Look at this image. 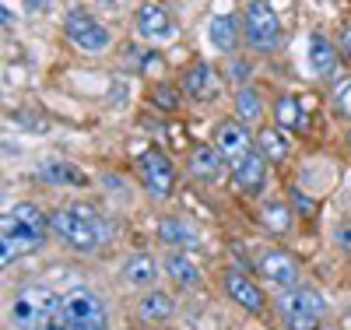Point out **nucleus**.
<instances>
[{
  "label": "nucleus",
  "mask_w": 351,
  "mask_h": 330,
  "mask_svg": "<svg viewBox=\"0 0 351 330\" xmlns=\"http://www.w3.org/2000/svg\"><path fill=\"white\" fill-rule=\"evenodd\" d=\"M11 323L14 330H67L64 295L46 285H25L11 298Z\"/></svg>",
  "instance_id": "nucleus-1"
},
{
  "label": "nucleus",
  "mask_w": 351,
  "mask_h": 330,
  "mask_svg": "<svg viewBox=\"0 0 351 330\" xmlns=\"http://www.w3.org/2000/svg\"><path fill=\"white\" fill-rule=\"evenodd\" d=\"M137 313L144 316V320H169L172 313H176V298L169 295V292H148L137 303Z\"/></svg>",
  "instance_id": "nucleus-19"
},
{
  "label": "nucleus",
  "mask_w": 351,
  "mask_h": 330,
  "mask_svg": "<svg viewBox=\"0 0 351 330\" xmlns=\"http://www.w3.org/2000/svg\"><path fill=\"white\" fill-rule=\"evenodd\" d=\"M49 228L77 253H92L106 243V222L92 204H67L49 215Z\"/></svg>",
  "instance_id": "nucleus-3"
},
{
  "label": "nucleus",
  "mask_w": 351,
  "mask_h": 330,
  "mask_svg": "<svg viewBox=\"0 0 351 330\" xmlns=\"http://www.w3.org/2000/svg\"><path fill=\"white\" fill-rule=\"evenodd\" d=\"M183 92L190 95V99H211L215 92H218V84H215V71H211V64H204V60H193V64L183 71Z\"/></svg>",
  "instance_id": "nucleus-14"
},
{
  "label": "nucleus",
  "mask_w": 351,
  "mask_h": 330,
  "mask_svg": "<svg viewBox=\"0 0 351 330\" xmlns=\"http://www.w3.org/2000/svg\"><path fill=\"white\" fill-rule=\"evenodd\" d=\"M152 102H155L162 113H172L176 106H180V95H176L172 84H155V88H152Z\"/></svg>",
  "instance_id": "nucleus-27"
},
{
  "label": "nucleus",
  "mask_w": 351,
  "mask_h": 330,
  "mask_svg": "<svg viewBox=\"0 0 351 330\" xmlns=\"http://www.w3.org/2000/svg\"><path fill=\"white\" fill-rule=\"evenodd\" d=\"M162 267H165V274L172 281H180V285H197V278H200L197 260L190 253H183V250H169L165 260H162Z\"/></svg>",
  "instance_id": "nucleus-15"
},
{
  "label": "nucleus",
  "mask_w": 351,
  "mask_h": 330,
  "mask_svg": "<svg viewBox=\"0 0 351 330\" xmlns=\"http://www.w3.org/2000/svg\"><path fill=\"white\" fill-rule=\"evenodd\" d=\"M39 176L46 179V183H84V176L71 162H60V158H46L39 165Z\"/></svg>",
  "instance_id": "nucleus-21"
},
{
  "label": "nucleus",
  "mask_w": 351,
  "mask_h": 330,
  "mask_svg": "<svg viewBox=\"0 0 351 330\" xmlns=\"http://www.w3.org/2000/svg\"><path fill=\"white\" fill-rule=\"evenodd\" d=\"M334 243H337L344 253H351V222H344V225L334 228Z\"/></svg>",
  "instance_id": "nucleus-29"
},
{
  "label": "nucleus",
  "mask_w": 351,
  "mask_h": 330,
  "mask_svg": "<svg viewBox=\"0 0 351 330\" xmlns=\"http://www.w3.org/2000/svg\"><path fill=\"white\" fill-rule=\"evenodd\" d=\"M215 144H218V152L232 162H239L246 152H253L250 134L243 130V123H232V119H221V123L215 127Z\"/></svg>",
  "instance_id": "nucleus-13"
},
{
  "label": "nucleus",
  "mask_w": 351,
  "mask_h": 330,
  "mask_svg": "<svg viewBox=\"0 0 351 330\" xmlns=\"http://www.w3.org/2000/svg\"><path fill=\"white\" fill-rule=\"evenodd\" d=\"M260 225L267 228V232H274V235H285L288 228H291V211L285 204H263L260 207Z\"/></svg>",
  "instance_id": "nucleus-22"
},
{
  "label": "nucleus",
  "mask_w": 351,
  "mask_h": 330,
  "mask_svg": "<svg viewBox=\"0 0 351 330\" xmlns=\"http://www.w3.org/2000/svg\"><path fill=\"white\" fill-rule=\"evenodd\" d=\"M243 36H246V46H250V49H260V53H267V49L278 46L281 25H278V14L271 11L267 0H250V4H246Z\"/></svg>",
  "instance_id": "nucleus-5"
},
{
  "label": "nucleus",
  "mask_w": 351,
  "mask_h": 330,
  "mask_svg": "<svg viewBox=\"0 0 351 330\" xmlns=\"http://www.w3.org/2000/svg\"><path fill=\"white\" fill-rule=\"evenodd\" d=\"M327 313V303L316 288H288L278 295V316L285 330H316Z\"/></svg>",
  "instance_id": "nucleus-4"
},
{
  "label": "nucleus",
  "mask_w": 351,
  "mask_h": 330,
  "mask_svg": "<svg viewBox=\"0 0 351 330\" xmlns=\"http://www.w3.org/2000/svg\"><path fill=\"white\" fill-rule=\"evenodd\" d=\"M232 179L239 183V190L260 193L263 190V179H267V155H263L260 148L246 152L239 162H232Z\"/></svg>",
  "instance_id": "nucleus-10"
},
{
  "label": "nucleus",
  "mask_w": 351,
  "mask_h": 330,
  "mask_svg": "<svg viewBox=\"0 0 351 330\" xmlns=\"http://www.w3.org/2000/svg\"><path fill=\"white\" fill-rule=\"evenodd\" d=\"M190 172L193 179H204V183H215V179L221 176V152H215V148H197V152L190 155Z\"/></svg>",
  "instance_id": "nucleus-16"
},
{
  "label": "nucleus",
  "mask_w": 351,
  "mask_h": 330,
  "mask_svg": "<svg viewBox=\"0 0 351 330\" xmlns=\"http://www.w3.org/2000/svg\"><path fill=\"white\" fill-rule=\"evenodd\" d=\"M260 152L267 155V162H281L288 155V137L281 130H260Z\"/></svg>",
  "instance_id": "nucleus-26"
},
{
  "label": "nucleus",
  "mask_w": 351,
  "mask_h": 330,
  "mask_svg": "<svg viewBox=\"0 0 351 330\" xmlns=\"http://www.w3.org/2000/svg\"><path fill=\"white\" fill-rule=\"evenodd\" d=\"M123 278H127V285H152L158 278V263L148 253H134L123 263Z\"/></svg>",
  "instance_id": "nucleus-18"
},
{
  "label": "nucleus",
  "mask_w": 351,
  "mask_h": 330,
  "mask_svg": "<svg viewBox=\"0 0 351 330\" xmlns=\"http://www.w3.org/2000/svg\"><path fill=\"white\" fill-rule=\"evenodd\" d=\"M348 144H351V134H348Z\"/></svg>",
  "instance_id": "nucleus-32"
},
{
  "label": "nucleus",
  "mask_w": 351,
  "mask_h": 330,
  "mask_svg": "<svg viewBox=\"0 0 351 330\" xmlns=\"http://www.w3.org/2000/svg\"><path fill=\"white\" fill-rule=\"evenodd\" d=\"M256 271L267 278L271 285L288 288V285H295V278H299V263H295V257H288L285 250H267V253L256 257Z\"/></svg>",
  "instance_id": "nucleus-9"
},
{
  "label": "nucleus",
  "mask_w": 351,
  "mask_h": 330,
  "mask_svg": "<svg viewBox=\"0 0 351 330\" xmlns=\"http://www.w3.org/2000/svg\"><path fill=\"white\" fill-rule=\"evenodd\" d=\"M211 43L221 49V53H232L239 43V18L236 14H218L211 21Z\"/></svg>",
  "instance_id": "nucleus-17"
},
{
  "label": "nucleus",
  "mask_w": 351,
  "mask_h": 330,
  "mask_svg": "<svg viewBox=\"0 0 351 330\" xmlns=\"http://www.w3.org/2000/svg\"><path fill=\"white\" fill-rule=\"evenodd\" d=\"M158 239L165 246H186V243H193V232L186 228L183 218H162L158 222Z\"/></svg>",
  "instance_id": "nucleus-24"
},
{
  "label": "nucleus",
  "mask_w": 351,
  "mask_h": 330,
  "mask_svg": "<svg viewBox=\"0 0 351 330\" xmlns=\"http://www.w3.org/2000/svg\"><path fill=\"white\" fill-rule=\"evenodd\" d=\"M67 306V330H109L106 306L92 288H71L64 295Z\"/></svg>",
  "instance_id": "nucleus-6"
},
{
  "label": "nucleus",
  "mask_w": 351,
  "mask_h": 330,
  "mask_svg": "<svg viewBox=\"0 0 351 330\" xmlns=\"http://www.w3.org/2000/svg\"><path fill=\"white\" fill-rule=\"evenodd\" d=\"M260 92L256 88H239L236 92V116L243 119V123H253V119H260Z\"/></svg>",
  "instance_id": "nucleus-25"
},
{
  "label": "nucleus",
  "mask_w": 351,
  "mask_h": 330,
  "mask_svg": "<svg viewBox=\"0 0 351 330\" xmlns=\"http://www.w3.org/2000/svg\"><path fill=\"white\" fill-rule=\"evenodd\" d=\"M341 49H344V53L351 56V25L344 28V36H341Z\"/></svg>",
  "instance_id": "nucleus-30"
},
{
  "label": "nucleus",
  "mask_w": 351,
  "mask_h": 330,
  "mask_svg": "<svg viewBox=\"0 0 351 330\" xmlns=\"http://www.w3.org/2000/svg\"><path fill=\"white\" fill-rule=\"evenodd\" d=\"M137 169H141V179H144V187L152 190V197L165 200L172 193V183H176V169L169 162L165 152H158V148H148V152H141L137 158Z\"/></svg>",
  "instance_id": "nucleus-8"
},
{
  "label": "nucleus",
  "mask_w": 351,
  "mask_h": 330,
  "mask_svg": "<svg viewBox=\"0 0 351 330\" xmlns=\"http://www.w3.org/2000/svg\"><path fill=\"white\" fill-rule=\"evenodd\" d=\"M25 4H28V8H32V11H43V8L49 4V0H25Z\"/></svg>",
  "instance_id": "nucleus-31"
},
{
  "label": "nucleus",
  "mask_w": 351,
  "mask_h": 330,
  "mask_svg": "<svg viewBox=\"0 0 351 330\" xmlns=\"http://www.w3.org/2000/svg\"><path fill=\"white\" fill-rule=\"evenodd\" d=\"M334 106H337V113H341V116H348V119H351V81H348V84H341L337 92H334Z\"/></svg>",
  "instance_id": "nucleus-28"
},
{
  "label": "nucleus",
  "mask_w": 351,
  "mask_h": 330,
  "mask_svg": "<svg viewBox=\"0 0 351 330\" xmlns=\"http://www.w3.org/2000/svg\"><path fill=\"white\" fill-rule=\"evenodd\" d=\"M221 285H225V292H228L232 303H239L246 313H260V309H263V292H260L243 271H225Z\"/></svg>",
  "instance_id": "nucleus-12"
},
{
  "label": "nucleus",
  "mask_w": 351,
  "mask_h": 330,
  "mask_svg": "<svg viewBox=\"0 0 351 330\" xmlns=\"http://www.w3.org/2000/svg\"><path fill=\"white\" fill-rule=\"evenodd\" d=\"M274 119H278V127L281 130H299L302 127V106L291 99V95H281L278 102H274Z\"/></svg>",
  "instance_id": "nucleus-23"
},
{
  "label": "nucleus",
  "mask_w": 351,
  "mask_h": 330,
  "mask_svg": "<svg viewBox=\"0 0 351 330\" xmlns=\"http://www.w3.org/2000/svg\"><path fill=\"white\" fill-rule=\"evenodd\" d=\"M49 218L39 211L36 204H14L0 222V263H14L18 257L32 253L46 243Z\"/></svg>",
  "instance_id": "nucleus-2"
},
{
  "label": "nucleus",
  "mask_w": 351,
  "mask_h": 330,
  "mask_svg": "<svg viewBox=\"0 0 351 330\" xmlns=\"http://www.w3.org/2000/svg\"><path fill=\"white\" fill-rule=\"evenodd\" d=\"M309 64L316 74H330L337 64V49L330 46L327 36H309Z\"/></svg>",
  "instance_id": "nucleus-20"
},
{
  "label": "nucleus",
  "mask_w": 351,
  "mask_h": 330,
  "mask_svg": "<svg viewBox=\"0 0 351 330\" xmlns=\"http://www.w3.org/2000/svg\"><path fill=\"white\" fill-rule=\"evenodd\" d=\"M64 32L84 53H102L109 46V28L102 21H95V14L84 11V8H71L64 14Z\"/></svg>",
  "instance_id": "nucleus-7"
},
{
  "label": "nucleus",
  "mask_w": 351,
  "mask_h": 330,
  "mask_svg": "<svg viewBox=\"0 0 351 330\" xmlns=\"http://www.w3.org/2000/svg\"><path fill=\"white\" fill-rule=\"evenodd\" d=\"M134 21H137V32H141L144 39H169V36L176 32L172 14H169L162 4H155V0H148V4H141Z\"/></svg>",
  "instance_id": "nucleus-11"
}]
</instances>
